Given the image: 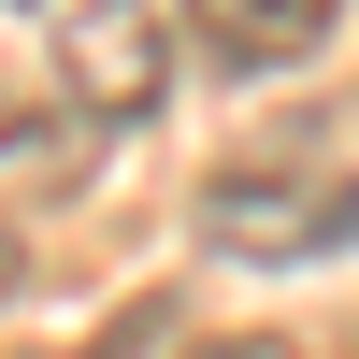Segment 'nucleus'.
Returning a JSON list of instances; mask_svg holds the SVG:
<instances>
[{"mask_svg":"<svg viewBox=\"0 0 359 359\" xmlns=\"http://www.w3.org/2000/svg\"><path fill=\"white\" fill-rule=\"evenodd\" d=\"M57 86H72V130H86V144L144 130V115H158V86H172V29H158V0H57Z\"/></svg>","mask_w":359,"mask_h":359,"instance_id":"f257e3e1","label":"nucleus"},{"mask_svg":"<svg viewBox=\"0 0 359 359\" xmlns=\"http://www.w3.org/2000/svg\"><path fill=\"white\" fill-rule=\"evenodd\" d=\"M187 15H201V43H216L230 72H302L345 29V0H187Z\"/></svg>","mask_w":359,"mask_h":359,"instance_id":"f03ea898","label":"nucleus"},{"mask_svg":"<svg viewBox=\"0 0 359 359\" xmlns=\"http://www.w3.org/2000/svg\"><path fill=\"white\" fill-rule=\"evenodd\" d=\"M43 115H57L43 86H15V72H0V172H29V158H72V144H57Z\"/></svg>","mask_w":359,"mask_h":359,"instance_id":"7ed1b4c3","label":"nucleus"},{"mask_svg":"<svg viewBox=\"0 0 359 359\" xmlns=\"http://www.w3.org/2000/svg\"><path fill=\"white\" fill-rule=\"evenodd\" d=\"M331 230H359V187H345V201H331Z\"/></svg>","mask_w":359,"mask_h":359,"instance_id":"20e7f679","label":"nucleus"},{"mask_svg":"<svg viewBox=\"0 0 359 359\" xmlns=\"http://www.w3.org/2000/svg\"><path fill=\"white\" fill-rule=\"evenodd\" d=\"M0 273H15V245H0Z\"/></svg>","mask_w":359,"mask_h":359,"instance_id":"39448f33","label":"nucleus"}]
</instances>
